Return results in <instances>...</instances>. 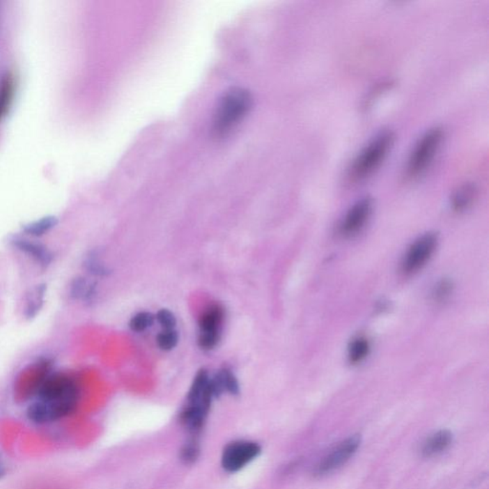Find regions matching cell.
Here are the masks:
<instances>
[{
  "label": "cell",
  "instance_id": "cell-14",
  "mask_svg": "<svg viewBox=\"0 0 489 489\" xmlns=\"http://www.w3.org/2000/svg\"><path fill=\"white\" fill-rule=\"evenodd\" d=\"M476 197L475 185L465 184L460 187L452 198L453 208L457 212H463L472 205Z\"/></svg>",
  "mask_w": 489,
  "mask_h": 489
},
{
  "label": "cell",
  "instance_id": "cell-27",
  "mask_svg": "<svg viewBox=\"0 0 489 489\" xmlns=\"http://www.w3.org/2000/svg\"><path fill=\"white\" fill-rule=\"evenodd\" d=\"M4 474H5V469H4L3 467H1V465H0V479H1L2 476H4Z\"/></svg>",
  "mask_w": 489,
  "mask_h": 489
},
{
  "label": "cell",
  "instance_id": "cell-10",
  "mask_svg": "<svg viewBox=\"0 0 489 489\" xmlns=\"http://www.w3.org/2000/svg\"><path fill=\"white\" fill-rule=\"evenodd\" d=\"M12 244L19 251L24 252L27 256L32 257L41 266L47 267L52 262L53 254L42 244L23 238H14L12 240Z\"/></svg>",
  "mask_w": 489,
  "mask_h": 489
},
{
  "label": "cell",
  "instance_id": "cell-8",
  "mask_svg": "<svg viewBox=\"0 0 489 489\" xmlns=\"http://www.w3.org/2000/svg\"><path fill=\"white\" fill-rule=\"evenodd\" d=\"M360 444L359 436H352L342 442L330 454L327 455L320 463L316 465V475L323 476L341 467L352 455L357 452Z\"/></svg>",
  "mask_w": 489,
  "mask_h": 489
},
{
  "label": "cell",
  "instance_id": "cell-1",
  "mask_svg": "<svg viewBox=\"0 0 489 489\" xmlns=\"http://www.w3.org/2000/svg\"><path fill=\"white\" fill-rule=\"evenodd\" d=\"M79 398V386L73 378L64 374L47 375L38 385L36 400L27 409L28 419L38 424L60 421L73 413Z\"/></svg>",
  "mask_w": 489,
  "mask_h": 489
},
{
  "label": "cell",
  "instance_id": "cell-18",
  "mask_svg": "<svg viewBox=\"0 0 489 489\" xmlns=\"http://www.w3.org/2000/svg\"><path fill=\"white\" fill-rule=\"evenodd\" d=\"M45 289V286H38L35 290L31 292L29 297H28L26 309H25V316L28 318H33L42 307Z\"/></svg>",
  "mask_w": 489,
  "mask_h": 489
},
{
  "label": "cell",
  "instance_id": "cell-7",
  "mask_svg": "<svg viewBox=\"0 0 489 489\" xmlns=\"http://www.w3.org/2000/svg\"><path fill=\"white\" fill-rule=\"evenodd\" d=\"M261 449L258 444L251 441H235L225 447L221 463L228 472H238L258 457Z\"/></svg>",
  "mask_w": 489,
  "mask_h": 489
},
{
  "label": "cell",
  "instance_id": "cell-26",
  "mask_svg": "<svg viewBox=\"0 0 489 489\" xmlns=\"http://www.w3.org/2000/svg\"><path fill=\"white\" fill-rule=\"evenodd\" d=\"M198 453H199V449H198L196 444H189L183 450V459L187 462H193V460H196Z\"/></svg>",
  "mask_w": 489,
  "mask_h": 489
},
{
  "label": "cell",
  "instance_id": "cell-20",
  "mask_svg": "<svg viewBox=\"0 0 489 489\" xmlns=\"http://www.w3.org/2000/svg\"><path fill=\"white\" fill-rule=\"evenodd\" d=\"M156 341L160 348L164 350V351H169V350L173 349L178 343V333L174 329H172V330H164L158 334Z\"/></svg>",
  "mask_w": 489,
  "mask_h": 489
},
{
  "label": "cell",
  "instance_id": "cell-19",
  "mask_svg": "<svg viewBox=\"0 0 489 489\" xmlns=\"http://www.w3.org/2000/svg\"><path fill=\"white\" fill-rule=\"evenodd\" d=\"M155 316L148 311H141L131 318L130 326L131 330L135 332H143L153 326Z\"/></svg>",
  "mask_w": 489,
  "mask_h": 489
},
{
  "label": "cell",
  "instance_id": "cell-3",
  "mask_svg": "<svg viewBox=\"0 0 489 489\" xmlns=\"http://www.w3.org/2000/svg\"><path fill=\"white\" fill-rule=\"evenodd\" d=\"M213 397L208 372L201 369L194 378L187 395V408L181 414L183 424L189 431L198 432L204 426Z\"/></svg>",
  "mask_w": 489,
  "mask_h": 489
},
{
  "label": "cell",
  "instance_id": "cell-21",
  "mask_svg": "<svg viewBox=\"0 0 489 489\" xmlns=\"http://www.w3.org/2000/svg\"><path fill=\"white\" fill-rule=\"evenodd\" d=\"M220 373L221 375H222L224 386H225L226 392L231 393V395H238L240 388H239L238 378H236L233 373L231 370L226 369V368L221 370Z\"/></svg>",
  "mask_w": 489,
  "mask_h": 489
},
{
  "label": "cell",
  "instance_id": "cell-23",
  "mask_svg": "<svg viewBox=\"0 0 489 489\" xmlns=\"http://www.w3.org/2000/svg\"><path fill=\"white\" fill-rule=\"evenodd\" d=\"M156 318L160 325L163 327L164 330H172V329H174L175 325H176V318H175V316L171 311L166 310V309L159 311L158 313H157Z\"/></svg>",
  "mask_w": 489,
  "mask_h": 489
},
{
  "label": "cell",
  "instance_id": "cell-2",
  "mask_svg": "<svg viewBox=\"0 0 489 489\" xmlns=\"http://www.w3.org/2000/svg\"><path fill=\"white\" fill-rule=\"evenodd\" d=\"M252 102L248 90L240 87L228 90L216 107L212 125L215 135L224 137L231 133L251 109Z\"/></svg>",
  "mask_w": 489,
  "mask_h": 489
},
{
  "label": "cell",
  "instance_id": "cell-12",
  "mask_svg": "<svg viewBox=\"0 0 489 489\" xmlns=\"http://www.w3.org/2000/svg\"><path fill=\"white\" fill-rule=\"evenodd\" d=\"M225 311L220 305H213L201 316L199 326L201 333H215L220 332Z\"/></svg>",
  "mask_w": 489,
  "mask_h": 489
},
{
  "label": "cell",
  "instance_id": "cell-11",
  "mask_svg": "<svg viewBox=\"0 0 489 489\" xmlns=\"http://www.w3.org/2000/svg\"><path fill=\"white\" fill-rule=\"evenodd\" d=\"M451 442L452 434L447 430H442V431L437 432L433 436L430 437L424 442L421 452H423L424 457L435 456V455L440 454L445 449H449Z\"/></svg>",
  "mask_w": 489,
  "mask_h": 489
},
{
  "label": "cell",
  "instance_id": "cell-22",
  "mask_svg": "<svg viewBox=\"0 0 489 489\" xmlns=\"http://www.w3.org/2000/svg\"><path fill=\"white\" fill-rule=\"evenodd\" d=\"M219 339H220V332L201 333L198 344H199L201 349L207 350L208 351V350L215 348L216 345L218 344Z\"/></svg>",
  "mask_w": 489,
  "mask_h": 489
},
{
  "label": "cell",
  "instance_id": "cell-24",
  "mask_svg": "<svg viewBox=\"0 0 489 489\" xmlns=\"http://www.w3.org/2000/svg\"><path fill=\"white\" fill-rule=\"evenodd\" d=\"M451 283L447 281V280L440 282L439 284L437 285V287L434 289L433 297L435 300L444 301L449 297L450 293H451Z\"/></svg>",
  "mask_w": 489,
  "mask_h": 489
},
{
  "label": "cell",
  "instance_id": "cell-5",
  "mask_svg": "<svg viewBox=\"0 0 489 489\" xmlns=\"http://www.w3.org/2000/svg\"><path fill=\"white\" fill-rule=\"evenodd\" d=\"M442 138H444V131L442 128L434 127L427 131L423 137L419 139L409 158L408 164L409 176H419L428 169L441 146Z\"/></svg>",
  "mask_w": 489,
  "mask_h": 489
},
{
  "label": "cell",
  "instance_id": "cell-16",
  "mask_svg": "<svg viewBox=\"0 0 489 489\" xmlns=\"http://www.w3.org/2000/svg\"><path fill=\"white\" fill-rule=\"evenodd\" d=\"M370 343L365 337L359 336L352 339L348 349V359L352 364H359L369 354Z\"/></svg>",
  "mask_w": 489,
  "mask_h": 489
},
{
  "label": "cell",
  "instance_id": "cell-6",
  "mask_svg": "<svg viewBox=\"0 0 489 489\" xmlns=\"http://www.w3.org/2000/svg\"><path fill=\"white\" fill-rule=\"evenodd\" d=\"M437 238L433 233H426L417 239L406 252L401 264L403 274L411 275L426 266L437 248Z\"/></svg>",
  "mask_w": 489,
  "mask_h": 489
},
{
  "label": "cell",
  "instance_id": "cell-15",
  "mask_svg": "<svg viewBox=\"0 0 489 489\" xmlns=\"http://www.w3.org/2000/svg\"><path fill=\"white\" fill-rule=\"evenodd\" d=\"M96 293V284L86 278L77 277L70 286V295L74 300L89 301Z\"/></svg>",
  "mask_w": 489,
  "mask_h": 489
},
{
  "label": "cell",
  "instance_id": "cell-9",
  "mask_svg": "<svg viewBox=\"0 0 489 489\" xmlns=\"http://www.w3.org/2000/svg\"><path fill=\"white\" fill-rule=\"evenodd\" d=\"M373 210V201L369 197L359 200L346 213L341 226V233L352 236L362 230Z\"/></svg>",
  "mask_w": 489,
  "mask_h": 489
},
{
  "label": "cell",
  "instance_id": "cell-17",
  "mask_svg": "<svg viewBox=\"0 0 489 489\" xmlns=\"http://www.w3.org/2000/svg\"><path fill=\"white\" fill-rule=\"evenodd\" d=\"M56 224H58V220L56 217L48 216V217L40 219L36 222L28 224L23 228V231L27 235L33 236V238H40L55 228Z\"/></svg>",
  "mask_w": 489,
  "mask_h": 489
},
{
  "label": "cell",
  "instance_id": "cell-25",
  "mask_svg": "<svg viewBox=\"0 0 489 489\" xmlns=\"http://www.w3.org/2000/svg\"><path fill=\"white\" fill-rule=\"evenodd\" d=\"M87 271L95 275H105L107 274V269L98 261L97 259L90 258L86 262Z\"/></svg>",
  "mask_w": 489,
  "mask_h": 489
},
{
  "label": "cell",
  "instance_id": "cell-13",
  "mask_svg": "<svg viewBox=\"0 0 489 489\" xmlns=\"http://www.w3.org/2000/svg\"><path fill=\"white\" fill-rule=\"evenodd\" d=\"M15 82L11 73L4 74L0 79V120L6 116L15 96Z\"/></svg>",
  "mask_w": 489,
  "mask_h": 489
},
{
  "label": "cell",
  "instance_id": "cell-4",
  "mask_svg": "<svg viewBox=\"0 0 489 489\" xmlns=\"http://www.w3.org/2000/svg\"><path fill=\"white\" fill-rule=\"evenodd\" d=\"M394 141L395 135L391 131H383L375 136L355 160L351 169L352 178L362 180L370 176L382 164Z\"/></svg>",
  "mask_w": 489,
  "mask_h": 489
}]
</instances>
